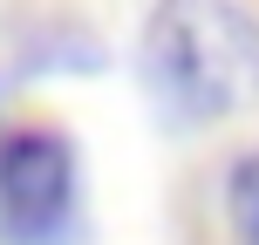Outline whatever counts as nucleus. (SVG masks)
<instances>
[{"label":"nucleus","mask_w":259,"mask_h":245,"mask_svg":"<svg viewBox=\"0 0 259 245\" xmlns=\"http://www.w3.org/2000/svg\"><path fill=\"white\" fill-rule=\"evenodd\" d=\"M137 75L178 123L259 109V14L246 0H157L137 34Z\"/></svg>","instance_id":"nucleus-1"},{"label":"nucleus","mask_w":259,"mask_h":245,"mask_svg":"<svg viewBox=\"0 0 259 245\" xmlns=\"http://www.w3.org/2000/svg\"><path fill=\"white\" fill-rule=\"evenodd\" d=\"M82 211L75 143L48 123L0 129V238L7 245H62Z\"/></svg>","instance_id":"nucleus-2"},{"label":"nucleus","mask_w":259,"mask_h":245,"mask_svg":"<svg viewBox=\"0 0 259 245\" xmlns=\"http://www.w3.org/2000/svg\"><path fill=\"white\" fill-rule=\"evenodd\" d=\"M225 211H232L239 245H259V150H246L225 177Z\"/></svg>","instance_id":"nucleus-3"}]
</instances>
